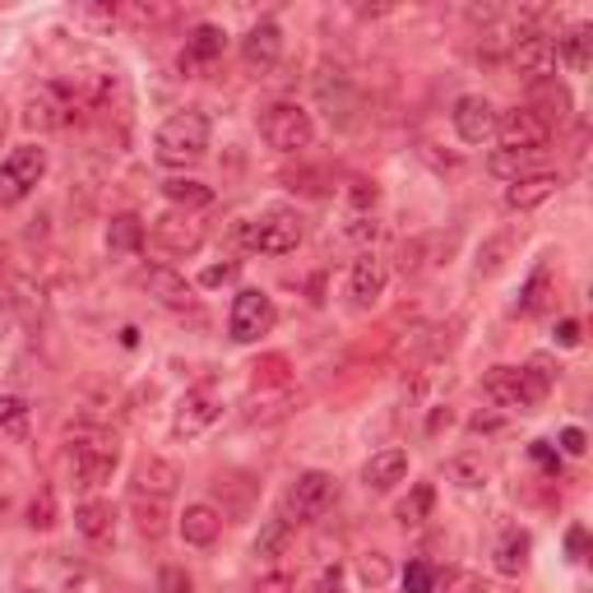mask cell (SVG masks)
<instances>
[{
	"mask_svg": "<svg viewBox=\"0 0 593 593\" xmlns=\"http://www.w3.org/2000/svg\"><path fill=\"white\" fill-rule=\"evenodd\" d=\"M454 130H460L464 144L491 140V135H497V107H491L487 97H478V93L460 97V103H454Z\"/></svg>",
	"mask_w": 593,
	"mask_h": 593,
	"instance_id": "16",
	"label": "cell"
},
{
	"mask_svg": "<svg viewBox=\"0 0 593 593\" xmlns=\"http://www.w3.org/2000/svg\"><path fill=\"white\" fill-rule=\"evenodd\" d=\"M404 593H437V566L431 561H408L404 566Z\"/></svg>",
	"mask_w": 593,
	"mask_h": 593,
	"instance_id": "37",
	"label": "cell"
},
{
	"mask_svg": "<svg viewBox=\"0 0 593 593\" xmlns=\"http://www.w3.org/2000/svg\"><path fill=\"white\" fill-rule=\"evenodd\" d=\"M497 140H501L505 153H543L547 140H551V130L528 107H515V112H505L497 121Z\"/></svg>",
	"mask_w": 593,
	"mask_h": 593,
	"instance_id": "13",
	"label": "cell"
},
{
	"mask_svg": "<svg viewBox=\"0 0 593 593\" xmlns=\"http://www.w3.org/2000/svg\"><path fill=\"white\" fill-rule=\"evenodd\" d=\"M404 473H408V450H381L362 464V487L367 491H389V487L404 482Z\"/></svg>",
	"mask_w": 593,
	"mask_h": 593,
	"instance_id": "22",
	"label": "cell"
},
{
	"mask_svg": "<svg viewBox=\"0 0 593 593\" xmlns=\"http://www.w3.org/2000/svg\"><path fill=\"white\" fill-rule=\"evenodd\" d=\"M116 460H121V445H116L112 431H74L70 441V473H74V487H103L112 473H116Z\"/></svg>",
	"mask_w": 593,
	"mask_h": 593,
	"instance_id": "5",
	"label": "cell"
},
{
	"mask_svg": "<svg viewBox=\"0 0 593 593\" xmlns=\"http://www.w3.org/2000/svg\"><path fill=\"white\" fill-rule=\"evenodd\" d=\"M445 593H482V580H478V575H468V570H460V575L445 584Z\"/></svg>",
	"mask_w": 593,
	"mask_h": 593,
	"instance_id": "44",
	"label": "cell"
},
{
	"mask_svg": "<svg viewBox=\"0 0 593 593\" xmlns=\"http://www.w3.org/2000/svg\"><path fill=\"white\" fill-rule=\"evenodd\" d=\"M28 524L33 528H51L56 524V497H51V491H43V497L28 505Z\"/></svg>",
	"mask_w": 593,
	"mask_h": 593,
	"instance_id": "40",
	"label": "cell"
},
{
	"mask_svg": "<svg viewBox=\"0 0 593 593\" xmlns=\"http://www.w3.org/2000/svg\"><path fill=\"white\" fill-rule=\"evenodd\" d=\"M375 195H381V190H375L371 182H358V186H352V205H358V209H371V205H375Z\"/></svg>",
	"mask_w": 593,
	"mask_h": 593,
	"instance_id": "48",
	"label": "cell"
},
{
	"mask_svg": "<svg viewBox=\"0 0 593 593\" xmlns=\"http://www.w3.org/2000/svg\"><path fill=\"white\" fill-rule=\"evenodd\" d=\"M219 533H223V515L213 505H186V515H182V538L190 547H213L219 543Z\"/></svg>",
	"mask_w": 593,
	"mask_h": 593,
	"instance_id": "24",
	"label": "cell"
},
{
	"mask_svg": "<svg viewBox=\"0 0 593 593\" xmlns=\"http://www.w3.org/2000/svg\"><path fill=\"white\" fill-rule=\"evenodd\" d=\"M334 501H339V482H334L329 473H321V468L296 473L288 497H283V520L288 524H315V520L329 515Z\"/></svg>",
	"mask_w": 593,
	"mask_h": 593,
	"instance_id": "6",
	"label": "cell"
},
{
	"mask_svg": "<svg viewBox=\"0 0 593 593\" xmlns=\"http://www.w3.org/2000/svg\"><path fill=\"white\" fill-rule=\"evenodd\" d=\"M47 176V149L37 144H19L5 163H0V209L19 205L24 195Z\"/></svg>",
	"mask_w": 593,
	"mask_h": 593,
	"instance_id": "8",
	"label": "cell"
},
{
	"mask_svg": "<svg viewBox=\"0 0 593 593\" xmlns=\"http://www.w3.org/2000/svg\"><path fill=\"white\" fill-rule=\"evenodd\" d=\"M557 344H561V348H575V344H580V325H575V321H561V325H557Z\"/></svg>",
	"mask_w": 593,
	"mask_h": 593,
	"instance_id": "49",
	"label": "cell"
},
{
	"mask_svg": "<svg viewBox=\"0 0 593 593\" xmlns=\"http://www.w3.org/2000/svg\"><path fill=\"white\" fill-rule=\"evenodd\" d=\"M431 501H437V487L418 482V487H412V497L399 505V524H404V528H408V524H422V520L431 515Z\"/></svg>",
	"mask_w": 593,
	"mask_h": 593,
	"instance_id": "34",
	"label": "cell"
},
{
	"mask_svg": "<svg viewBox=\"0 0 593 593\" xmlns=\"http://www.w3.org/2000/svg\"><path fill=\"white\" fill-rule=\"evenodd\" d=\"M445 478L464 491H478V487H487V468H482V460H450Z\"/></svg>",
	"mask_w": 593,
	"mask_h": 593,
	"instance_id": "36",
	"label": "cell"
},
{
	"mask_svg": "<svg viewBox=\"0 0 593 593\" xmlns=\"http://www.w3.org/2000/svg\"><path fill=\"white\" fill-rule=\"evenodd\" d=\"M547 306H551V269L538 265V269L528 274V283H524V292H520L515 311H520V315H543Z\"/></svg>",
	"mask_w": 593,
	"mask_h": 593,
	"instance_id": "30",
	"label": "cell"
},
{
	"mask_svg": "<svg viewBox=\"0 0 593 593\" xmlns=\"http://www.w3.org/2000/svg\"><path fill=\"white\" fill-rule=\"evenodd\" d=\"M283 56V28L274 24V19H260V24H251L246 37H242V61L251 70H274Z\"/></svg>",
	"mask_w": 593,
	"mask_h": 593,
	"instance_id": "17",
	"label": "cell"
},
{
	"mask_svg": "<svg viewBox=\"0 0 593 593\" xmlns=\"http://www.w3.org/2000/svg\"><path fill=\"white\" fill-rule=\"evenodd\" d=\"M163 195H167V200L182 209V213H190V209H209V205H213V190H209L205 182H190V176H167V182H163Z\"/></svg>",
	"mask_w": 593,
	"mask_h": 593,
	"instance_id": "27",
	"label": "cell"
},
{
	"mask_svg": "<svg viewBox=\"0 0 593 593\" xmlns=\"http://www.w3.org/2000/svg\"><path fill=\"white\" fill-rule=\"evenodd\" d=\"M158 593H190V575L182 566H163L158 570Z\"/></svg>",
	"mask_w": 593,
	"mask_h": 593,
	"instance_id": "41",
	"label": "cell"
},
{
	"mask_svg": "<svg viewBox=\"0 0 593 593\" xmlns=\"http://www.w3.org/2000/svg\"><path fill=\"white\" fill-rule=\"evenodd\" d=\"M209 140H213L209 116L190 107V112H176V116H167V121L158 126L153 153H158V163H167V167H190V163H200V158L209 153Z\"/></svg>",
	"mask_w": 593,
	"mask_h": 593,
	"instance_id": "2",
	"label": "cell"
},
{
	"mask_svg": "<svg viewBox=\"0 0 593 593\" xmlns=\"http://www.w3.org/2000/svg\"><path fill=\"white\" fill-rule=\"evenodd\" d=\"M144 236H149V228H144L140 213H116V219L107 223V251L112 255H135L144 246Z\"/></svg>",
	"mask_w": 593,
	"mask_h": 593,
	"instance_id": "25",
	"label": "cell"
},
{
	"mask_svg": "<svg viewBox=\"0 0 593 593\" xmlns=\"http://www.w3.org/2000/svg\"><path fill=\"white\" fill-rule=\"evenodd\" d=\"M70 116H74V103L61 84H37L24 103V126L28 130H61V126H70Z\"/></svg>",
	"mask_w": 593,
	"mask_h": 593,
	"instance_id": "10",
	"label": "cell"
},
{
	"mask_svg": "<svg viewBox=\"0 0 593 593\" xmlns=\"http://www.w3.org/2000/svg\"><path fill=\"white\" fill-rule=\"evenodd\" d=\"M302 236H306V228L296 209H265L260 219H242L232 228V242H242L260 255H288L302 246Z\"/></svg>",
	"mask_w": 593,
	"mask_h": 593,
	"instance_id": "4",
	"label": "cell"
},
{
	"mask_svg": "<svg viewBox=\"0 0 593 593\" xmlns=\"http://www.w3.org/2000/svg\"><path fill=\"white\" fill-rule=\"evenodd\" d=\"M140 283L149 288V296H158L163 306H172V311H186L190 302H195V288L182 279L176 269H167V265H153V269H144L140 274Z\"/></svg>",
	"mask_w": 593,
	"mask_h": 593,
	"instance_id": "21",
	"label": "cell"
},
{
	"mask_svg": "<svg viewBox=\"0 0 593 593\" xmlns=\"http://www.w3.org/2000/svg\"><path fill=\"white\" fill-rule=\"evenodd\" d=\"M274 321H279V311H274L269 302V292L260 288H242L232 296V315H228V334L236 344H255L260 334L274 329Z\"/></svg>",
	"mask_w": 593,
	"mask_h": 593,
	"instance_id": "9",
	"label": "cell"
},
{
	"mask_svg": "<svg viewBox=\"0 0 593 593\" xmlns=\"http://www.w3.org/2000/svg\"><path fill=\"white\" fill-rule=\"evenodd\" d=\"M566 547H570V557H575V561H584V551H589V533L575 524V528L566 533Z\"/></svg>",
	"mask_w": 593,
	"mask_h": 593,
	"instance_id": "45",
	"label": "cell"
},
{
	"mask_svg": "<svg viewBox=\"0 0 593 593\" xmlns=\"http://www.w3.org/2000/svg\"><path fill=\"white\" fill-rule=\"evenodd\" d=\"M219 412H223L219 389H209V385H195V389H186V399L176 404L172 431H176V437H182V441H190V437H200L205 427H213V422H219Z\"/></svg>",
	"mask_w": 593,
	"mask_h": 593,
	"instance_id": "11",
	"label": "cell"
},
{
	"mask_svg": "<svg viewBox=\"0 0 593 593\" xmlns=\"http://www.w3.org/2000/svg\"><path fill=\"white\" fill-rule=\"evenodd\" d=\"M505 255H510V236L501 232V236H491V242L478 251V274H497L505 265Z\"/></svg>",
	"mask_w": 593,
	"mask_h": 593,
	"instance_id": "39",
	"label": "cell"
},
{
	"mask_svg": "<svg viewBox=\"0 0 593 593\" xmlns=\"http://www.w3.org/2000/svg\"><path fill=\"white\" fill-rule=\"evenodd\" d=\"M321 593H348L344 566H329V570H325V575H321Z\"/></svg>",
	"mask_w": 593,
	"mask_h": 593,
	"instance_id": "43",
	"label": "cell"
},
{
	"mask_svg": "<svg viewBox=\"0 0 593 593\" xmlns=\"http://www.w3.org/2000/svg\"><path fill=\"white\" fill-rule=\"evenodd\" d=\"M528 566V533H505L501 547H497V570L501 575H520V570Z\"/></svg>",
	"mask_w": 593,
	"mask_h": 593,
	"instance_id": "32",
	"label": "cell"
},
{
	"mask_svg": "<svg viewBox=\"0 0 593 593\" xmlns=\"http://www.w3.org/2000/svg\"><path fill=\"white\" fill-rule=\"evenodd\" d=\"M130 510H135V524H140L144 538H163V533H167V510H163V501L130 497Z\"/></svg>",
	"mask_w": 593,
	"mask_h": 593,
	"instance_id": "33",
	"label": "cell"
},
{
	"mask_svg": "<svg viewBox=\"0 0 593 593\" xmlns=\"http://www.w3.org/2000/svg\"><path fill=\"white\" fill-rule=\"evenodd\" d=\"M223 56V28H213V24H200L190 37H186V56H182V66H209V61H219Z\"/></svg>",
	"mask_w": 593,
	"mask_h": 593,
	"instance_id": "28",
	"label": "cell"
},
{
	"mask_svg": "<svg viewBox=\"0 0 593 593\" xmlns=\"http://www.w3.org/2000/svg\"><path fill=\"white\" fill-rule=\"evenodd\" d=\"M0 431L5 437H24L28 431V404L19 394H0Z\"/></svg>",
	"mask_w": 593,
	"mask_h": 593,
	"instance_id": "35",
	"label": "cell"
},
{
	"mask_svg": "<svg viewBox=\"0 0 593 593\" xmlns=\"http://www.w3.org/2000/svg\"><path fill=\"white\" fill-rule=\"evenodd\" d=\"M528 112L538 116L547 130H551V126H566V121H570V93H566V84H557V79H538V84H533Z\"/></svg>",
	"mask_w": 593,
	"mask_h": 593,
	"instance_id": "23",
	"label": "cell"
},
{
	"mask_svg": "<svg viewBox=\"0 0 593 593\" xmlns=\"http://www.w3.org/2000/svg\"><path fill=\"white\" fill-rule=\"evenodd\" d=\"M232 274H236V265H213V269H205V288H219V283H228L232 279Z\"/></svg>",
	"mask_w": 593,
	"mask_h": 593,
	"instance_id": "46",
	"label": "cell"
},
{
	"mask_svg": "<svg viewBox=\"0 0 593 593\" xmlns=\"http://www.w3.org/2000/svg\"><path fill=\"white\" fill-rule=\"evenodd\" d=\"M385 283H389V269H385V260L381 255H362L358 265H352V274H348V296H352V306H375L385 296Z\"/></svg>",
	"mask_w": 593,
	"mask_h": 593,
	"instance_id": "18",
	"label": "cell"
},
{
	"mask_svg": "<svg viewBox=\"0 0 593 593\" xmlns=\"http://www.w3.org/2000/svg\"><path fill=\"white\" fill-rule=\"evenodd\" d=\"M561 450H566V454H584V431H580V427H566V431H561Z\"/></svg>",
	"mask_w": 593,
	"mask_h": 593,
	"instance_id": "47",
	"label": "cell"
},
{
	"mask_svg": "<svg viewBox=\"0 0 593 593\" xmlns=\"http://www.w3.org/2000/svg\"><path fill=\"white\" fill-rule=\"evenodd\" d=\"M74 528L84 533L89 543H107L112 533H116V510L107 501H84L74 510Z\"/></svg>",
	"mask_w": 593,
	"mask_h": 593,
	"instance_id": "26",
	"label": "cell"
},
{
	"mask_svg": "<svg viewBox=\"0 0 593 593\" xmlns=\"http://www.w3.org/2000/svg\"><path fill=\"white\" fill-rule=\"evenodd\" d=\"M260 135H265L269 149L302 153V149H311V140H315V121H311V112H306L302 103H274V107H265V116H260Z\"/></svg>",
	"mask_w": 593,
	"mask_h": 593,
	"instance_id": "7",
	"label": "cell"
},
{
	"mask_svg": "<svg viewBox=\"0 0 593 593\" xmlns=\"http://www.w3.org/2000/svg\"><path fill=\"white\" fill-rule=\"evenodd\" d=\"M551 389V358H533L528 367H491L482 375V394L501 408H538Z\"/></svg>",
	"mask_w": 593,
	"mask_h": 593,
	"instance_id": "1",
	"label": "cell"
},
{
	"mask_svg": "<svg viewBox=\"0 0 593 593\" xmlns=\"http://www.w3.org/2000/svg\"><path fill=\"white\" fill-rule=\"evenodd\" d=\"M89 584V566L66 551H33L14 566V589L19 593H79Z\"/></svg>",
	"mask_w": 593,
	"mask_h": 593,
	"instance_id": "3",
	"label": "cell"
},
{
	"mask_svg": "<svg viewBox=\"0 0 593 593\" xmlns=\"http://www.w3.org/2000/svg\"><path fill=\"white\" fill-rule=\"evenodd\" d=\"M292 547V524L283 520V515H274V520H265V528H260V538H255V557L260 561H279L283 551Z\"/></svg>",
	"mask_w": 593,
	"mask_h": 593,
	"instance_id": "31",
	"label": "cell"
},
{
	"mask_svg": "<svg viewBox=\"0 0 593 593\" xmlns=\"http://www.w3.org/2000/svg\"><path fill=\"white\" fill-rule=\"evenodd\" d=\"M510 61H515L520 74H528L533 84H538V79L557 74V43H551L547 33H520L515 47H510Z\"/></svg>",
	"mask_w": 593,
	"mask_h": 593,
	"instance_id": "15",
	"label": "cell"
},
{
	"mask_svg": "<svg viewBox=\"0 0 593 593\" xmlns=\"http://www.w3.org/2000/svg\"><path fill=\"white\" fill-rule=\"evenodd\" d=\"M528 163H533V153H505V149H497L487 167L497 172V176H510V182H520V176H528Z\"/></svg>",
	"mask_w": 593,
	"mask_h": 593,
	"instance_id": "38",
	"label": "cell"
},
{
	"mask_svg": "<svg viewBox=\"0 0 593 593\" xmlns=\"http://www.w3.org/2000/svg\"><path fill=\"white\" fill-rule=\"evenodd\" d=\"M557 43V61H566L570 70H589V56H593V28L575 24L566 37H551Z\"/></svg>",
	"mask_w": 593,
	"mask_h": 593,
	"instance_id": "29",
	"label": "cell"
},
{
	"mask_svg": "<svg viewBox=\"0 0 593 593\" xmlns=\"http://www.w3.org/2000/svg\"><path fill=\"white\" fill-rule=\"evenodd\" d=\"M149 236H153V246L163 251V255H195L205 246V223H195L190 213H163V219H153V228H149Z\"/></svg>",
	"mask_w": 593,
	"mask_h": 593,
	"instance_id": "14",
	"label": "cell"
},
{
	"mask_svg": "<svg viewBox=\"0 0 593 593\" xmlns=\"http://www.w3.org/2000/svg\"><path fill=\"white\" fill-rule=\"evenodd\" d=\"M358 570H362V580H367V584H385V580H389V561L381 557V551H367Z\"/></svg>",
	"mask_w": 593,
	"mask_h": 593,
	"instance_id": "42",
	"label": "cell"
},
{
	"mask_svg": "<svg viewBox=\"0 0 593 593\" xmlns=\"http://www.w3.org/2000/svg\"><path fill=\"white\" fill-rule=\"evenodd\" d=\"M375 232H381V228H375V219H358V223L348 228V236H358V242H367V236L375 242Z\"/></svg>",
	"mask_w": 593,
	"mask_h": 593,
	"instance_id": "50",
	"label": "cell"
},
{
	"mask_svg": "<svg viewBox=\"0 0 593 593\" xmlns=\"http://www.w3.org/2000/svg\"><path fill=\"white\" fill-rule=\"evenodd\" d=\"M315 97L329 107V116L339 126H352V112H358V93H352V79L344 70H321L315 74Z\"/></svg>",
	"mask_w": 593,
	"mask_h": 593,
	"instance_id": "19",
	"label": "cell"
},
{
	"mask_svg": "<svg viewBox=\"0 0 593 593\" xmlns=\"http://www.w3.org/2000/svg\"><path fill=\"white\" fill-rule=\"evenodd\" d=\"M176 487H182V468L163 454H144L140 464H135V478H130V497H149V501H172Z\"/></svg>",
	"mask_w": 593,
	"mask_h": 593,
	"instance_id": "12",
	"label": "cell"
},
{
	"mask_svg": "<svg viewBox=\"0 0 593 593\" xmlns=\"http://www.w3.org/2000/svg\"><path fill=\"white\" fill-rule=\"evenodd\" d=\"M557 190H561V176L557 172H528V176H520V182L505 186V209H520V213L524 209H538Z\"/></svg>",
	"mask_w": 593,
	"mask_h": 593,
	"instance_id": "20",
	"label": "cell"
},
{
	"mask_svg": "<svg viewBox=\"0 0 593 593\" xmlns=\"http://www.w3.org/2000/svg\"><path fill=\"white\" fill-rule=\"evenodd\" d=\"M533 460H538V464H547V468H557V454H551V450H547L543 441L533 445Z\"/></svg>",
	"mask_w": 593,
	"mask_h": 593,
	"instance_id": "51",
	"label": "cell"
}]
</instances>
